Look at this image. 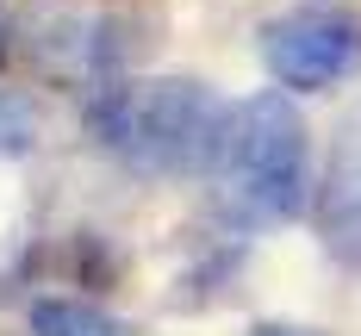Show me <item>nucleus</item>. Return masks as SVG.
I'll return each instance as SVG.
<instances>
[{"instance_id":"f257e3e1","label":"nucleus","mask_w":361,"mask_h":336,"mask_svg":"<svg viewBox=\"0 0 361 336\" xmlns=\"http://www.w3.org/2000/svg\"><path fill=\"white\" fill-rule=\"evenodd\" d=\"M87 118L100 144L137 175H212L231 106L206 81H106L94 87Z\"/></svg>"},{"instance_id":"f03ea898","label":"nucleus","mask_w":361,"mask_h":336,"mask_svg":"<svg viewBox=\"0 0 361 336\" xmlns=\"http://www.w3.org/2000/svg\"><path fill=\"white\" fill-rule=\"evenodd\" d=\"M212 181H218V212L231 224H243V230L287 224L305 212V187H312L305 118L293 112V100L281 87L250 94L243 106H231Z\"/></svg>"},{"instance_id":"7ed1b4c3","label":"nucleus","mask_w":361,"mask_h":336,"mask_svg":"<svg viewBox=\"0 0 361 336\" xmlns=\"http://www.w3.org/2000/svg\"><path fill=\"white\" fill-rule=\"evenodd\" d=\"M262 63L293 94H324L361 69V13L349 6H293L262 25Z\"/></svg>"},{"instance_id":"20e7f679","label":"nucleus","mask_w":361,"mask_h":336,"mask_svg":"<svg viewBox=\"0 0 361 336\" xmlns=\"http://www.w3.org/2000/svg\"><path fill=\"white\" fill-rule=\"evenodd\" d=\"M25 44H32L37 69L56 75V81H100L118 63L112 19L81 13V6H37L25 19Z\"/></svg>"},{"instance_id":"39448f33","label":"nucleus","mask_w":361,"mask_h":336,"mask_svg":"<svg viewBox=\"0 0 361 336\" xmlns=\"http://www.w3.org/2000/svg\"><path fill=\"white\" fill-rule=\"evenodd\" d=\"M318 230H324V249L336 261L361 268V106L336 131L330 175H324V193H318Z\"/></svg>"},{"instance_id":"423d86ee","label":"nucleus","mask_w":361,"mask_h":336,"mask_svg":"<svg viewBox=\"0 0 361 336\" xmlns=\"http://www.w3.org/2000/svg\"><path fill=\"white\" fill-rule=\"evenodd\" d=\"M32 336H131L112 311L87 299H37L32 305Z\"/></svg>"},{"instance_id":"0eeeda50","label":"nucleus","mask_w":361,"mask_h":336,"mask_svg":"<svg viewBox=\"0 0 361 336\" xmlns=\"http://www.w3.org/2000/svg\"><path fill=\"white\" fill-rule=\"evenodd\" d=\"M32 144H37V112L0 87V156H25Z\"/></svg>"},{"instance_id":"6e6552de","label":"nucleus","mask_w":361,"mask_h":336,"mask_svg":"<svg viewBox=\"0 0 361 336\" xmlns=\"http://www.w3.org/2000/svg\"><path fill=\"white\" fill-rule=\"evenodd\" d=\"M255 336H318V330H299V324H262Z\"/></svg>"}]
</instances>
